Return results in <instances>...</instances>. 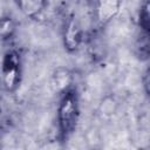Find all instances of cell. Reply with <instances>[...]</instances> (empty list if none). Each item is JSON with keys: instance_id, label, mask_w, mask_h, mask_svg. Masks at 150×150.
<instances>
[{"instance_id": "obj_5", "label": "cell", "mask_w": 150, "mask_h": 150, "mask_svg": "<svg viewBox=\"0 0 150 150\" xmlns=\"http://www.w3.org/2000/svg\"><path fill=\"white\" fill-rule=\"evenodd\" d=\"M16 7L28 18H36L45 8L47 0H13Z\"/></svg>"}, {"instance_id": "obj_1", "label": "cell", "mask_w": 150, "mask_h": 150, "mask_svg": "<svg viewBox=\"0 0 150 150\" xmlns=\"http://www.w3.org/2000/svg\"><path fill=\"white\" fill-rule=\"evenodd\" d=\"M79 116L80 105L77 93L75 89L68 88L62 91V96L57 105V124L62 139L68 138V136L74 131Z\"/></svg>"}, {"instance_id": "obj_4", "label": "cell", "mask_w": 150, "mask_h": 150, "mask_svg": "<svg viewBox=\"0 0 150 150\" xmlns=\"http://www.w3.org/2000/svg\"><path fill=\"white\" fill-rule=\"evenodd\" d=\"M121 7V0H96L97 20L102 23L115 16Z\"/></svg>"}, {"instance_id": "obj_7", "label": "cell", "mask_w": 150, "mask_h": 150, "mask_svg": "<svg viewBox=\"0 0 150 150\" xmlns=\"http://www.w3.org/2000/svg\"><path fill=\"white\" fill-rule=\"evenodd\" d=\"M53 81L59 90L64 91L70 83V74L64 68H57L53 75Z\"/></svg>"}, {"instance_id": "obj_3", "label": "cell", "mask_w": 150, "mask_h": 150, "mask_svg": "<svg viewBox=\"0 0 150 150\" xmlns=\"http://www.w3.org/2000/svg\"><path fill=\"white\" fill-rule=\"evenodd\" d=\"M62 36H63V46L69 53L77 50L79 47L81 46L83 40L82 28L75 15H69L66 19Z\"/></svg>"}, {"instance_id": "obj_2", "label": "cell", "mask_w": 150, "mask_h": 150, "mask_svg": "<svg viewBox=\"0 0 150 150\" xmlns=\"http://www.w3.org/2000/svg\"><path fill=\"white\" fill-rule=\"evenodd\" d=\"M21 81V56L16 50H8L1 66V82L7 91H14Z\"/></svg>"}, {"instance_id": "obj_6", "label": "cell", "mask_w": 150, "mask_h": 150, "mask_svg": "<svg viewBox=\"0 0 150 150\" xmlns=\"http://www.w3.org/2000/svg\"><path fill=\"white\" fill-rule=\"evenodd\" d=\"M15 32V22L14 20L8 16L0 18V39L1 40H9Z\"/></svg>"}, {"instance_id": "obj_8", "label": "cell", "mask_w": 150, "mask_h": 150, "mask_svg": "<svg viewBox=\"0 0 150 150\" xmlns=\"http://www.w3.org/2000/svg\"><path fill=\"white\" fill-rule=\"evenodd\" d=\"M139 25L142 29L145 32V34L149 33V2L148 0L144 1V5L142 6L141 13H139Z\"/></svg>"}]
</instances>
